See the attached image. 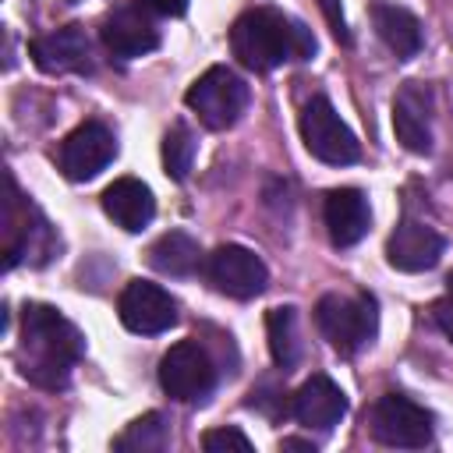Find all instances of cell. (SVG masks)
<instances>
[{
    "label": "cell",
    "mask_w": 453,
    "mask_h": 453,
    "mask_svg": "<svg viewBox=\"0 0 453 453\" xmlns=\"http://www.w3.org/2000/svg\"><path fill=\"white\" fill-rule=\"evenodd\" d=\"M85 354V340L57 308L50 304H25L21 311V336H18V372L39 389H64L71 382L74 365Z\"/></svg>",
    "instance_id": "cell-1"
},
{
    "label": "cell",
    "mask_w": 453,
    "mask_h": 453,
    "mask_svg": "<svg viewBox=\"0 0 453 453\" xmlns=\"http://www.w3.org/2000/svg\"><path fill=\"white\" fill-rule=\"evenodd\" d=\"M315 35L304 21L276 11V7H251L230 28V50L248 71H273L287 60H311Z\"/></svg>",
    "instance_id": "cell-2"
},
{
    "label": "cell",
    "mask_w": 453,
    "mask_h": 453,
    "mask_svg": "<svg viewBox=\"0 0 453 453\" xmlns=\"http://www.w3.org/2000/svg\"><path fill=\"white\" fill-rule=\"evenodd\" d=\"M315 326L329 347L343 357H354L379 333V304L372 294H326L315 304Z\"/></svg>",
    "instance_id": "cell-3"
},
{
    "label": "cell",
    "mask_w": 453,
    "mask_h": 453,
    "mask_svg": "<svg viewBox=\"0 0 453 453\" xmlns=\"http://www.w3.org/2000/svg\"><path fill=\"white\" fill-rule=\"evenodd\" d=\"M57 251V234L46 216L18 191L14 177L7 173V202H4V269H14L21 258L32 265L50 262Z\"/></svg>",
    "instance_id": "cell-4"
},
{
    "label": "cell",
    "mask_w": 453,
    "mask_h": 453,
    "mask_svg": "<svg viewBox=\"0 0 453 453\" xmlns=\"http://www.w3.org/2000/svg\"><path fill=\"white\" fill-rule=\"evenodd\" d=\"M184 103L209 131H226L241 120L248 106V85L230 67L216 64L191 81V88L184 92Z\"/></svg>",
    "instance_id": "cell-5"
},
{
    "label": "cell",
    "mask_w": 453,
    "mask_h": 453,
    "mask_svg": "<svg viewBox=\"0 0 453 453\" xmlns=\"http://www.w3.org/2000/svg\"><path fill=\"white\" fill-rule=\"evenodd\" d=\"M297 124H301V142L315 159H322L329 166H347V163L361 159V142L340 120V113L333 110V103L326 96H311L301 106Z\"/></svg>",
    "instance_id": "cell-6"
},
{
    "label": "cell",
    "mask_w": 453,
    "mask_h": 453,
    "mask_svg": "<svg viewBox=\"0 0 453 453\" xmlns=\"http://www.w3.org/2000/svg\"><path fill=\"white\" fill-rule=\"evenodd\" d=\"M372 435L382 446H396V449H421L432 442V414L414 403L403 393H386L372 403Z\"/></svg>",
    "instance_id": "cell-7"
},
{
    "label": "cell",
    "mask_w": 453,
    "mask_h": 453,
    "mask_svg": "<svg viewBox=\"0 0 453 453\" xmlns=\"http://www.w3.org/2000/svg\"><path fill=\"white\" fill-rule=\"evenodd\" d=\"M159 386L166 396L180 400V403H198L212 393L216 386V368L212 357L195 343V340H180L173 343L163 361H159Z\"/></svg>",
    "instance_id": "cell-8"
},
{
    "label": "cell",
    "mask_w": 453,
    "mask_h": 453,
    "mask_svg": "<svg viewBox=\"0 0 453 453\" xmlns=\"http://www.w3.org/2000/svg\"><path fill=\"white\" fill-rule=\"evenodd\" d=\"M117 156V134L103 120L78 124L57 149V166L67 180H92Z\"/></svg>",
    "instance_id": "cell-9"
},
{
    "label": "cell",
    "mask_w": 453,
    "mask_h": 453,
    "mask_svg": "<svg viewBox=\"0 0 453 453\" xmlns=\"http://www.w3.org/2000/svg\"><path fill=\"white\" fill-rule=\"evenodd\" d=\"M205 280L219 294L248 301V297H258L265 290L269 269H265V262L251 248H244V244H219L205 258Z\"/></svg>",
    "instance_id": "cell-10"
},
{
    "label": "cell",
    "mask_w": 453,
    "mask_h": 453,
    "mask_svg": "<svg viewBox=\"0 0 453 453\" xmlns=\"http://www.w3.org/2000/svg\"><path fill=\"white\" fill-rule=\"evenodd\" d=\"M117 315H120V322H124L131 333L156 336V333H166V329L177 322V301H173L159 283L131 280V283L120 290Z\"/></svg>",
    "instance_id": "cell-11"
},
{
    "label": "cell",
    "mask_w": 453,
    "mask_h": 453,
    "mask_svg": "<svg viewBox=\"0 0 453 453\" xmlns=\"http://www.w3.org/2000/svg\"><path fill=\"white\" fill-rule=\"evenodd\" d=\"M28 53L46 74H88L92 71V42L81 25H64L28 42Z\"/></svg>",
    "instance_id": "cell-12"
},
{
    "label": "cell",
    "mask_w": 453,
    "mask_h": 453,
    "mask_svg": "<svg viewBox=\"0 0 453 453\" xmlns=\"http://www.w3.org/2000/svg\"><path fill=\"white\" fill-rule=\"evenodd\" d=\"M442 251H446L442 234L421 219H411V216L400 219L386 241V262L400 273H425V269L439 265Z\"/></svg>",
    "instance_id": "cell-13"
},
{
    "label": "cell",
    "mask_w": 453,
    "mask_h": 453,
    "mask_svg": "<svg viewBox=\"0 0 453 453\" xmlns=\"http://www.w3.org/2000/svg\"><path fill=\"white\" fill-rule=\"evenodd\" d=\"M393 131L407 152H432V88L425 81H407L393 96Z\"/></svg>",
    "instance_id": "cell-14"
},
{
    "label": "cell",
    "mask_w": 453,
    "mask_h": 453,
    "mask_svg": "<svg viewBox=\"0 0 453 453\" xmlns=\"http://www.w3.org/2000/svg\"><path fill=\"white\" fill-rule=\"evenodd\" d=\"M99 39L113 57L134 60L159 46V28L138 7H113L99 25Z\"/></svg>",
    "instance_id": "cell-15"
},
{
    "label": "cell",
    "mask_w": 453,
    "mask_h": 453,
    "mask_svg": "<svg viewBox=\"0 0 453 453\" xmlns=\"http://www.w3.org/2000/svg\"><path fill=\"white\" fill-rule=\"evenodd\" d=\"M290 414L297 418V425L315 428V432H329L333 425H340V418L347 414V396L343 389L329 379V375H311L297 386V393L290 396Z\"/></svg>",
    "instance_id": "cell-16"
},
{
    "label": "cell",
    "mask_w": 453,
    "mask_h": 453,
    "mask_svg": "<svg viewBox=\"0 0 453 453\" xmlns=\"http://www.w3.org/2000/svg\"><path fill=\"white\" fill-rule=\"evenodd\" d=\"M322 219H326L329 241L336 248H350L368 234L372 209H368V198L357 188H333L322 202Z\"/></svg>",
    "instance_id": "cell-17"
},
{
    "label": "cell",
    "mask_w": 453,
    "mask_h": 453,
    "mask_svg": "<svg viewBox=\"0 0 453 453\" xmlns=\"http://www.w3.org/2000/svg\"><path fill=\"white\" fill-rule=\"evenodd\" d=\"M103 212L127 234H138L152 223L156 216V198L149 191V184H142L138 177H117L106 191H103Z\"/></svg>",
    "instance_id": "cell-18"
},
{
    "label": "cell",
    "mask_w": 453,
    "mask_h": 453,
    "mask_svg": "<svg viewBox=\"0 0 453 453\" xmlns=\"http://www.w3.org/2000/svg\"><path fill=\"white\" fill-rule=\"evenodd\" d=\"M372 21H375L379 39L396 53V60L418 57L425 35H421V21H418L407 7L389 4V0H375V4H372Z\"/></svg>",
    "instance_id": "cell-19"
},
{
    "label": "cell",
    "mask_w": 453,
    "mask_h": 453,
    "mask_svg": "<svg viewBox=\"0 0 453 453\" xmlns=\"http://www.w3.org/2000/svg\"><path fill=\"white\" fill-rule=\"evenodd\" d=\"M149 262L156 273L163 276H195L198 269H205V255L198 248V241L184 230H170L163 234L152 248H149Z\"/></svg>",
    "instance_id": "cell-20"
},
{
    "label": "cell",
    "mask_w": 453,
    "mask_h": 453,
    "mask_svg": "<svg viewBox=\"0 0 453 453\" xmlns=\"http://www.w3.org/2000/svg\"><path fill=\"white\" fill-rule=\"evenodd\" d=\"M170 446V425L163 414H145L138 421H131L117 439H113V449L117 453H163Z\"/></svg>",
    "instance_id": "cell-21"
},
{
    "label": "cell",
    "mask_w": 453,
    "mask_h": 453,
    "mask_svg": "<svg viewBox=\"0 0 453 453\" xmlns=\"http://www.w3.org/2000/svg\"><path fill=\"white\" fill-rule=\"evenodd\" d=\"M265 333H269V354L273 361L287 372L297 365V354H301V343H297V311L294 308H269L265 315Z\"/></svg>",
    "instance_id": "cell-22"
},
{
    "label": "cell",
    "mask_w": 453,
    "mask_h": 453,
    "mask_svg": "<svg viewBox=\"0 0 453 453\" xmlns=\"http://www.w3.org/2000/svg\"><path fill=\"white\" fill-rule=\"evenodd\" d=\"M195 152H198V145H195V134L188 131V124L177 120L173 127H166V134H163V166H166V177L184 180L191 173Z\"/></svg>",
    "instance_id": "cell-23"
},
{
    "label": "cell",
    "mask_w": 453,
    "mask_h": 453,
    "mask_svg": "<svg viewBox=\"0 0 453 453\" xmlns=\"http://www.w3.org/2000/svg\"><path fill=\"white\" fill-rule=\"evenodd\" d=\"M202 449L205 453H251V439L241 428L223 425V428H209L202 435Z\"/></svg>",
    "instance_id": "cell-24"
},
{
    "label": "cell",
    "mask_w": 453,
    "mask_h": 453,
    "mask_svg": "<svg viewBox=\"0 0 453 453\" xmlns=\"http://www.w3.org/2000/svg\"><path fill=\"white\" fill-rule=\"evenodd\" d=\"M432 315H435V326L453 340V273L446 276V294L432 304Z\"/></svg>",
    "instance_id": "cell-25"
},
{
    "label": "cell",
    "mask_w": 453,
    "mask_h": 453,
    "mask_svg": "<svg viewBox=\"0 0 453 453\" xmlns=\"http://www.w3.org/2000/svg\"><path fill=\"white\" fill-rule=\"evenodd\" d=\"M319 7H322V14H326V21H329L333 35H336L340 42H350V32H347V18H343V7H340V0H319Z\"/></svg>",
    "instance_id": "cell-26"
},
{
    "label": "cell",
    "mask_w": 453,
    "mask_h": 453,
    "mask_svg": "<svg viewBox=\"0 0 453 453\" xmlns=\"http://www.w3.org/2000/svg\"><path fill=\"white\" fill-rule=\"evenodd\" d=\"M138 4L152 14H163V18H180L188 11V0H138Z\"/></svg>",
    "instance_id": "cell-27"
},
{
    "label": "cell",
    "mask_w": 453,
    "mask_h": 453,
    "mask_svg": "<svg viewBox=\"0 0 453 453\" xmlns=\"http://www.w3.org/2000/svg\"><path fill=\"white\" fill-rule=\"evenodd\" d=\"M280 449H304V453H315V442H308V439H283Z\"/></svg>",
    "instance_id": "cell-28"
}]
</instances>
